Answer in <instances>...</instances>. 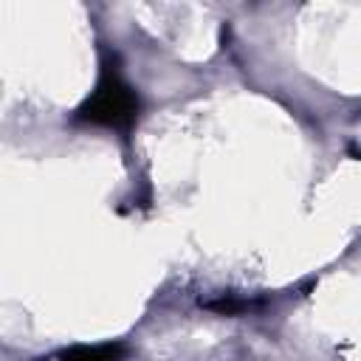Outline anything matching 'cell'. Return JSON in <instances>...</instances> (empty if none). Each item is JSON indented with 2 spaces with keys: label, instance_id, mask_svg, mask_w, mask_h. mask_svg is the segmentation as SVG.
I'll return each instance as SVG.
<instances>
[{
  "label": "cell",
  "instance_id": "1",
  "mask_svg": "<svg viewBox=\"0 0 361 361\" xmlns=\"http://www.w3.org/2000/svg\"><path fill=\"white\" fill-rule=\"evenodd\" d=\"M135 113H138L135 90L121 79V73L116 68L104 65L96 90L85 99V104L79 107L76 116L82 121H90V124L124 130V127H130L135 121Z\"/></svg>",
  "mask_w": 361,
  "mask_h": 361
},
{
  "label": "cell",
  "instance_id": "2",
  "mask_svg": "<svg viewBox=\"0 0 361 361\" xmlns=\"http://www.w3.org/2000/svg\"><path fill=\"white\" fill-rule=\"evenodd\" d=\"M127 353L124 344H96V347H71L56 355V361H121Z\"/></svg>",
  "mask_w": 361,
  "mask_h": 361
}]
</instances>
